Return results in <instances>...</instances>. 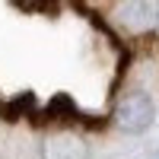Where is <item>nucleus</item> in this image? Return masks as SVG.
<instances>
[{
	"label": "nucleus",
	"instance_id": "4",
	"mask_svg": "<svg viewBox=\"0 0 159 159\" xmlns=\"http://www.w3.org/2000/svg\"><path fill=\"white\" fill-rule=\"evenodd\" d=\"M153 13H156V25H159V3H153Z\"/></svg>",
	"mask_w": 159,
	"mask_h": 159
},
{
	"label": "nucleus",
	"instance_id": "3",
	"mask_svg": "<svg viewBox=\"0 0 159 159\" xmlns=\"http://www.w3.org/2000/svg\"><path fill=\"white\" fill-rule=\"evenodd\" d=\"M32 108H35V96L32 92H22V96H16L13 102L3 105V118L7 121H19V118H29Z\"/></svg>",
	"mask_w": 159,
	"mask_h": 159
},
{
	"label": "nucleus",
	"instance_id": "1",
	"mask_svg": "<svg viewBox=\"0 0 159 159\" xmlns=\"http://www.w3.org/2000/svg\"><path fill=\"white\" fill-rule=\"evenodd\" d=\"M156 118V105L147 92H127L115 108V124L127 134H143Z\"/></svg>",
	"mask_w": 159,
	"mask_h": 159
},
{
	"label": "nucleus",
	"instance_id": "5",
	"mask_svg": "<svg viewBox=\"0 0 159 159\" xmlns=\"http://www.w3.org/2000/svg\"><path fill=\"white\" fill-rule=\"evenodd\" d=\"M150 159H159V150H156V153H150Z\"/></svg>",
	"mask_w": 159,
	"mask_h": 159
},
{
	"label": "nucleus",
	"instance_id": "2",
	"mask_svg": "<svg viewBox=\"0 0 159 159\" xmlns=\"http://www.w3.org/2000/svg\"><path fill=\"white\" fill-rule=\"evenodd\" d=\"M42 159H89V143L73 130H57L42 140Z\"/></svg>",
	"mask_w": 159,
	"mask_h": 159
}]
</instances>
